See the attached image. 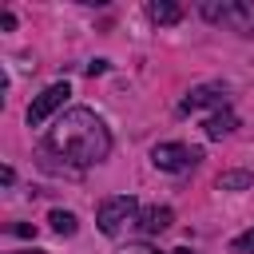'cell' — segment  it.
Segmentation results:
<instances>
[{
  "label": "cell",
  "instance_id": "1",
  "mask_svg": "<svg viewBox=\"0 0 254 254\" xmlns=\"http://www.w3.org/2000/svg\"><path fill=\"white\" fill-rule=\"evenodd\" d=\"M44 151L60 155V159H71V171L79 167H91V163H103L107 151H111V131L107 123L91 111V107H71L60 115V123L48 131L44 139Z\"/></svg>",
  "mask_w": 254,
  "mask_h": 254
},
{
  "label": "cell",
  "instance_id": "2",
  "mask_svg": "<svg viewBox=\"0 0 254 254\" xmlns=\"http://www.w3.org/2000/svg\"><path fill=\"white\" fill-rule=\"evenodd\" d=\"M95 222H99V230H103L107 238H115V234H123L131 222H139V202H135L131 194L103 198L99 210H95Z\"/></svg>",
  "mask_w": 254,
  "mask_h": 254
},
{
  "label": "cell",
  "instance_id": "3",
  "mask_svg": "<svg viewBox=\"0 0 254 254\" xmlns=\"http://www.w3.org/2000/svg\"><path fill=\"white\" fill-rule=\"evenodd\" d=\"M198 159H202V151L198 147H187V143H155V151H151V163L159 171H171V175L190 171Z\"/></svg>",
  "mask_w": 254,
  "mask_h": 254
},
{
  "label": "cell",
  "instance_id": "4",
  "mask_svg": "<svg viewBox=\"0 0 254 254\" xmlns=\"http://www.w3.org/2000/svg\"><path fill=\"white\" fill-rule=\"evenodd\" d=\"M202 16L206 20H214V24H230L234 32H246L250 24H254V8L250 4H234V0H206L202 4Z\"/></svg>",
  "mask_w": 254,
  "mask_h": 254
},
{
  "label": "cell",
  "instance_id": "5",
  "mask_svg": "<svg viewBox=\"0 0 254 254\" xmlns=\"http://www.w3.org/2000/svg\"><path fill=\"white\" fill-rule=\"evenodd\" d=\"M67 95H71L67 79H64V83H52V87H44V91L32 99V107H28V127H40L48 115H56V111L67 103Z\"/></svg>",
  "mask_w": 254,
  "mask_h": 254
},
{
  "label": "cell",
  "instance_id": "6",
  "mask_svg": "<svg viewBox=\"0 0 254 254\" xmlns=\"http://www.w3.org/2000/svg\"><path fill=\"white\" fill-rule=\"evenodd\" d=\"M202 107L222 111L226 107V87L222 83H198V87H190L187 99H183V111H202Z\"/></svg>",
  "mask_w": 254,
  "mask_h": 254
},
{
  "label": "cell",
  "instance_id": "7",
  "mask_svg": "<svg viewBox=\"0 0 254 254\" xmlns=\"http://www.w3.org/2000/svg\"><path fill=\"white\" fill-rule=\"evenodd\" d=\"M202 127H206V135H210V139H222V135H230V131L238 127V115H234L230 107H222V111L206 115V123H202Z\"/></svg>",
  "mask_w": 254,
  "mask_h": 254
},
{
  "label": "cell",
  "instance_id": "8",
  "mask_svg": "<svg viewBox=\"0 0 254 254\" xmlns=\"http://www.w3.org/2000/svg\"><path fill=\"white\" fill-rule=\"evenodd\" d=\"M171 222H175L171 206H151V210H143V214H139V226H143L147 234H163Z\"/></svg>",
  "mask_w": 254,
  "mask_h": 254
},
{
  "label": "cell",
  "instance_id": "9",
  "mask_svg": "<svg viewBox=\"0 0 254 254\" xmlns=\"http://www.w3.org/2000/svg\"><path fill=\"white\" fill-rule=\"evenodd\" d=\"M147 16H151L155 24H179V20H183V8L171 4V0H151V4H147Z\"/></svg>",
  "mask_w": 254,
  "mask_h": 254
},
{
  "label": "cell",
  "instance_id": "10",
  "mask_svg": "<svg viewBox=\"0 0 254 254\" xmlns=\"http://www.w3.org/2000/svg\"><path fill=\"white\" fill-rule=\"evenodd\" d=\"M254 179H250V171H226V175H218V190H246Z\"/></svg>",
  "mask_w": 254,
  "mask_h": 254
},
{
  "label": "cell",
  "instance_id": "11",
  "mask_svg": "<svg viewBox=\"0 0 254 254\" xmlns=\"http://www.w3.org/2000/svg\"><path fill=\"white\" fill-rule=\"evenodd\" d=\"M48 222H52V230H56V234H64V238H67V234H75V226H79L71 210H52V214H48Z\"/></svg>",
  "mask_w": 254,
  "mask_h": 254
},
{
  "label": "cell",
  "instance_id": "12",
  "mask_svg": "<svg viewBox=\"0 0 254 254\" xmlns=\"http://www.w3.org/2000/svg\"><path fill=\"white\" fill-rule=\"evenodd\" d=\"M234 250H238V254H254V226H250L246 234L234 238Z\"/></svg>",
  "mask_w": 254,
  "mask_h": 254
},
{
  "label": "cell",
  "instance_id": "13",
  "mask_svg": "<svg viewBox=\"0 0 254 254\" xmlns=\"http://www.w3.org/2000/svg\"><path fill=\"white\" fill-rule=\"evenodd\" d=\"M119 254H163V250H155V246H147V242H127Z\"/></svg>",
  "mask_w": 254,
  "mask_h": 254
},
{
  "label": "cell",
  "instance_id": "14",
  "mask_svg": "<svg viewBox=\"0 0 254 254\" xmlns=\"http://www.w3.org/2000/svg\"><path fill=\"white\" fill-rule=\"evenodd\" d=\"M12 230H16V234H20V238H36V226H32V222H16V226H12Z\"/></svg>",
  "mask_w": 254,
  "mask_h": 254
},
{
  "label": "cell",
  "instance_id": "15",
  "mask_svg": "<svg viewBox=\"0 0 254 254\" xmlns=\"http://www.w3.org/2000/svg\"><path fill=\"white\" fill-rule=\"evenodd\" d=\"M0 28H4V32H12V28H16V16H12V12H4V16H0Z\"/></svg>",
  "mask_w": 254,
  "mask_h": 254
},
{
  "label": "cell",
  "instance_id": "16",
  "mask_svg": "<svg viewBox=\"0 0 254 254\" xmlns=\"http://www.w3.org/2000/svg\"><path fill=\"white\" fill-rule=\"evenodd\" d=\"M87 71H91V75H99V71H107V60H95V64H87Z\"/></svg>",
  "mask_w": 254,
  "mask_h": 254
},
{
  "label": "cell",
  "instance_id": "17",
  "mask_svg": "<svg viewBox=\"0 0 254 254\" xmlns=\"http://www.w3.org/2000/svg\"><path fill=\"white\" fill-rule=\"evenodd\" d=\"M16 254H44V250H16Z\"/></svg>",
  "mask_w": 254,
  "mask_h": 254
},
{
  "label": "cell",
  "instance_id": "18",
  "mask_svg": "<svg viewBox=\"0 0 254 254\" xmlns=\"http://www.w3.org/2000/svg\"><path fill=\"white\" fill-rule=\"evenodd\" d=\"M171 254H194V250H187V246H183V250H171Z\"/></svg>",
  "mask_w": 254,
  "mask_h": 254
}]
</instances>
